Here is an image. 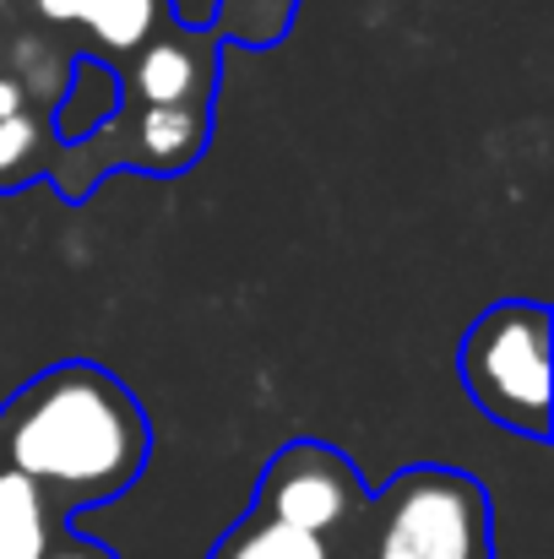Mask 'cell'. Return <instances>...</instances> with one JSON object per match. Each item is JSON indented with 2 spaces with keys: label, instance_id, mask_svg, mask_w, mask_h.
I'll use <instances>...</instances> for the list:
<instances>
[{
  "label": "cell",
  "instance_id": "obj_1",
  "mask_svg": "<svg viewBox=\"0 0 554 559\" xmlns=\"http://www.w3.org/2000/svg\"><path fill=\"white\" fill-rule=\"evenodd\" d=\"M0 456L44 500L98 506L126 495L148 467V413L115 374L60 365L0 413Z\"/></svg>",
  "mask_w": 554,
  "mask_h": 559
},
{
  "label": "cell",
  "instance_id": "obj_2",
  "mask_svg": "<svg viewBox=\"0 0 554 559\" xmlns=\"http://www.w3.org/2000/svg\"><path fill=\"white\" fill-rule=\"evenodd\" d=\"M550 343L554 326L544 305L500 299L468 326L457 354L468 396L528 440L550 435Z\"/></svg>",
  "mask_w": 554,
  "mask_h": 559
},
{
  "label": "cell",
  "instance_id": "obj_3",
  "mask_svg": "<svg viewBox=\"0 0 554 559\" xmlns=\"http://www.w3.org/2000/svg\"><path fill=\"white\" fill-rule=\"evenodd\" d=\"M375 559H495L479 478L451 467L402 473L380 500Z\"/></svg>",
  "mask_w": 554,
  "mask_h": 559
},
{
  "label": "cell",
  "instance_id": "obj_4",
  "mask_svg": "<svg viewBox=\"0 0 554 559\" xmlns=\"http://www.w3.org/2000/svg\"><path fill=\"white\" fill-rule=\"evenodd\" d=\"M354 506H359V473L316 440L278 451V462L261 478V500H256L261 516L299 527V533H316V538L338 533L354 516Z\"/></svg>",
  "mask_w": 554,
  "mask_h": 559
},
{
  "label": "cell",
  "instance_id": "obj_5",
  "mask_svg": "<svg viewBox=\"0 0 554 559\" xmlns=\"http://www.w3.org/2000/svg\"><path fill=\"white\" fill-rule=\"evenodd\" d=\"M201 87V60L190 55V44L180 38H148L137 49L131 66V93L142 109H175V104H196Z\"/></svg>",
  "mask_w": 554,
  "mask_h": 559
},
{
  "label": "cell",
  "instance_id": "obj_6",
  "mask_svg": "<svg viewBox=\"0 0 554 559\" xmlns=\"http://www.w3.org/2000/svg\"><path fill=\"white\" fill-rule=\"evenodd\" d=\"M49 538V500L22 473L0 467V559H44Z\"/></svg>",
  "mask_w": 554,
  "mask_h": 559
},
{
  "label": "cell",
  "instance_id": "obj_7",
  "mask_svg": "<svg viewBox=\"0 0 554 559\" xmlns=\"http://www.w3.org/2000/svg\"><path fill=\"white\" fill-rule=\"evenodd\" d=\"M137 147L153 169H185L207 147V115L196 104L175 109H142L137 115Z\"/></svg>",
  "mask_w": 554,
  "mask_h": 559
},
{
  "label": "cell",
  "instance_id": "obj_8",
  "mask_svg": "<svg viewBox=\"0 0 554 559\" xmlns=\"http://www.w3.org/2000/svg\"><path fill=\"white\" fill-rule=\"evenodd\" d=\"M217 559H332V549L316 533H299V527H283V522L250 511V522H239L223 538Z\"/></svg>",
  "mask_w": 554,
  "mask_h": 559
},
{
  "label": "cell",
  "instance_id": "obj_9",
  "mask_svg": "<svg viewBox=\"0 0 554 559\" xmlns=\"http://www.w3.org/2000/svg\"><path fill=\"white\" fill-rule=\"evenodd\" d=\"M164 22V0H98L82 27L104 44V49H142Z\"/></svg>",
  "mask_w": 554,
  "mask_h": 559
},
{
  "label": "cell",
  "instance_id": "obj_10",
  "mask_svg": "<svg viewBox=\"0 0 554 559\" xmlns=\"http://www.w3.org/2000/svg\"><path fill=\"white\" fill-rule=\"evenodd\" d=\"M33 153H38V126H33V115L22 109V115L0 120V180H5V175H22V169L33 164Z\"/></svg>",
  "mask_w": 554,
  "mask_h": 559
},
{
  "label": "cell",
  "instance_id": "obj_11",
  "mask_svg": "<svg viewBox=\"0 0 554 559\" xmlns=\"http://www.w3.org/2000/svg\"><path fill=\"white\" fill-rule=\"evenodd\" d=\"M93 5H98V0H38V11H44L49 22H76V27H82V16H87Z\"/></svg>",
  "mask_w": 554,
  "mask_h": 559
},
{
  "label": "cell",
  "instance_id": "obj_12",
  "mask_svg": "<svg viewBox=\"0 0 554 559\" xmlns=\"http://www.w3.org/2000/svg\"><path fill=\"white\" fill-rule=\"evenodd\" d=\"M27 109V93H22V82L11 76V71H0V120H11V115H22Z\"/></svg>",
  "mask_w": 554,
  "mask_h": 559
},
{
  "label": "cell",
  "instance_id": "obj_13",
  "mask_svg": "<svg viewBox=\"0 0 554 559\" xmlns=\"http://www.w3.org/2000/svg\"><path fill=\"white\" fill-rule=\"evenodd\" d=\"M44 559H104L93 544H66V549H49Z\"/></svg>",
  "mask_w": 554,
  "mask_h": 559
},
{
  "label": "cell",
  "instance_id": "obj_14",
  "mask_svg": "<svg viewBox=\"0 0 554 559\" xmlns=\"http://www.w3.org/2000/svg\"><path fill=\"white\" fill-rule=\"evenodd\" d=\"M0 5H5V0H0Z\"/></svg>",
  "mask_w": 554,
  "mask_h": 559
}]
</instances>
